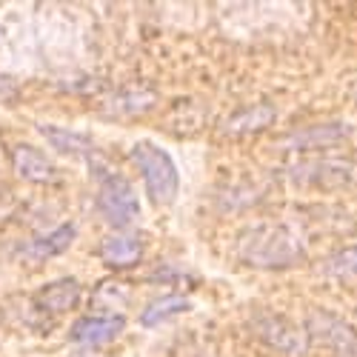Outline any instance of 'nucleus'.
<instances>
[{
    "label": "nucleus",
    "instance_id": "obj_9",
    "mask_svg": "<svg viewBox=\"0 0 357 357\" xmlns=\"http://www.w3.org/2000/svg\"><path fill=\"white\" fill-rule=\"evenodd\" d=\"M100 255L109 266H117V269H121V266H132L140 260V241L132 234H114L109 241H103Z\"/></svg>",
    "mask_w": 357,
    "mask_h": 357
},
{
    "label": "nucleus",
    "instance_id": "obj_15",
    "mask_svg": "<svg viewBox=\"0 0 357 357\" xmlns=\"http://www.w3.org/2000/svg\"><path fill=\"white\" fill-rule=\"evenodd\" d=\"M266 323H272V329L269 326H257L260 329V335L266 337V340H272L275 346H280V349H286V351H297L301 349V337H297L294 332H289L286 326H280V320H272V317H266Z\"/></svg>",
    "mask_w": 357,
    "mask_h": 357
},
{
    "label": "nucleus",
    "instance_id": "obj_5",
    "mask_svg": "<svg viewBox=\"0 0 357 357\" xmlns=\"http://www.w3.org/2000/svg\"><path fill=\"white\" fill-rule=\"evenodd\" d=\"M12 160L20 177L32 183H54L57 181V169L38 152L35 146H15L12 149Z\"/></svg>",
    "mask_w": 357,
    "mask_h": 357
},
{
    "label": "nucleus",
    "instance_id": "obj_10",
    "mask_svg": "<svg viewBox=\"0 0 357 357\" xmlns=\"http://www.w3.org/2000/svg\"><path fill=\"white\" fill-rule=\"evenodd\" d=\"M314 326H317L320 337H329L326 343H332V349H337V351L346 354V357H357V337L351 335L349 326H343V323L335 320V317H326V314H317Z\"/></svg>",
    "mask_w": 357,
    "mask_h": 357
},
{
    "label": "nucleus",
    "instance_id": "obj_13",
    "mask_svg": "<svg viewBox=\"0 0 357 357\" xmlns=\"http://www.w3.org/2000/svg\"><path fill=\"white\" fill-rule=\"evenodd\" d=\"M186 309H189V301L183 294H163L140 314V323L143 326H158L160 320H166V317H172L177 312H186Z\"/></svg>",
    "mask_w": 357,
    "mask_h": 357
},
{
    "label": "nucleus",
    "instance_id": "obj_3",
    "mask_svg": "<svg viewBox=\"0 0 357 357\" xmlns=\"http://www.w3.org/2000/svg\"><path fill=\"white\" fill-rule=\"evenodd\" d=\"M98 209L112 226H126L137 218V197L123 177L109 174L98 195Z\"/></svg>",
    "mask_w": 357,
    "mask_h": 357
},
{
    "label": "nucleus",
    "instance_id": "obj_6",
    "mask_svg": "<svg viewBox=\"0 0 357 357\" xmlns=\"http://www.w3.org/2000/svg\"><path fill=\"white\" fill-rule=\"evenodd\" d=\"M349 135V126L346 123H320V126H309V129H301L283 140L286 149H314V146H329V143H337Z\"/></svg>",
    "mask_w": 357,
    "mask_h": 357
},
{
    "label": "nucleus",
    "instance_id": "obj_1",
    "mask_svg": "<svg viewBox=\"0 0 357 357\" xmlns=\"http://www.w3.org/2000/svg\"><path fill=\"white\" fill-rule=\"evenodd\" d=\"M132 160L137 163V169L143 174L149 197H152L158 206L172 203L174 195H177L181 177H177V169H174L172 158L163 152V149L155 146V143H137L132 149Z\"/></svg>",
    "mask_w": 357,
    "mask_h": 357
},
{
    "label": "nucleus",
    "instance_id": "obj_16",
    "mask_svg": "<svg viewBox=\"0 0 357 357\" xmlns=\"http://www.w3.org/2000/svg\"><path fill=\"white\" fill-rule=\"evenodd\" d=\"M15 95H17L15 80H12V77H6V75H0V100H12Z\"/></svg>",
    "mask_w": 357,
    "mask_h": 357
},
{
    "label": "nucleus",
    "instance_id": "obj_2",
    "mask_svg": "<svg viewBox=\"0 0 357 357\" xmlns=\"http://www.w3.org/2000/svg\"><path fill=\"white\" fill-rule=\"evenodd\" d=\"M243 255L255 266H286L294 260L297 246L280 229H257L243 241Z\"/></svg>",
    "mask_w": 357,
    "mask_h": 357
},
{
    "label": "nucleus",
    "instance_id": "obj_11",
    "mask_svg": "<svg viewBox=\"0 0 357 357\" xmlns=\"http://www.w3.org/2000/svg\"><path fill=\"white\" fill-rule=\"evenodd\" d=\"M43 135L49 137V143L57 149V152H66V155H92L95 152V143L86 135L66 132V129H57V126H43Z\"/></svg>",
    "mask_w": 357,
    "mask_h": 357
},
{
    "label": "nucleus",
    "instance_id": "obj_7",
    "mask_svg": "<svg viewBox=\"0 0 357 357\" xmlns=\"http://www.w3.org/2000/svg\"><path fill=\"white\" fill-rule=\"evenodd\" d=\"M80 301V286L77 280H57V283H49L40 294H38V306L49 314H61V312H69L75 309V303Z\"/></svg>",
    "mask_w": 357,
    "mask_h": 357
},
{
    "label": "nucleus",
    "instance_id": "obj_14",
    "mask_svg": "<svg viewBox=\"0 0 357 357\" xmlns=\"http://www.w3.org/2000/svg\"><path fill=\"white\" fill-rule=\"evenodd\" d=\"M323 272L329 278H357V246H349L326 260Z\"/></svg>",
    "mask_w": 357,
    "mask_h": 357
},
{
    "label": "nucleus",
    "instance_id": "obj_8",
    "mask_svg": "<svg viewBox=\"0 0 357 357\" xmlns=\"http://www.w3.org/2000/svg\"><path fill=\"white\" fill-rule=\"evenodd\" d=\"M75 241V226L72 223H61L54 231H49L46 237H38L35 243H29L26 255L35 257V260H46V257H54L69 249V243Z\"/></svg>",
    "mask_w": 357,
    "mask_h": 357
},
{
    "label": "nucleus",
    "instance_id": "obj_12",
    "mask_svg": "<svg viewBox=\"0 0 357 357\" xmlns=\"http://www.w3.org/2000/svg\"><path fill=\"white\" fill-rule=\"evenodd\" d=\"M272 121H275V109L257 106V109H246V112H241V114H234L231 121H229V126H226V132H229V135H249V132L266 129Z\"/></svg>",
    "mask_w": 357,
    "mask_h": 357
},
{
    "label": "nucleus",
    "instance_id": "obj_4",
    "mask_svg": "<svg viewBox=\"0 0 357 357\" xmlns=\"http://www.w3.org/2000/svg\"><path fill=\"white\" fill-rule=\"evenodd\" d=\"M123 326H126L123 317H83L75 323L72 340L80 346H100V343L114 340L123 332Z\"/></svg>",
    "mask_w": 357,
    "mask_h": 357
}]
</instances>
